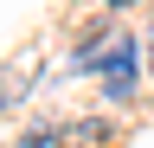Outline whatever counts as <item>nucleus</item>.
<instances>
[{
    "label": "nucleus",
    "instance_id": "nucleus-1",
    "mask_svg": "<svg viewBox=\"0 0 154 148\" xmlns=\"http://www.w3.org/2000/svg\"><path fill=\"white\" fill-rule=\"evenodd\" d=\"M32 84H38V52H26V58H13L0 71V109L19 103V90H32Z\"/></svg>",
    "mask_w": 154,
    "mask_h": 148
},
{
    "label": "nucleus",
    "instance_id": "nucleus-2",
    "mask_svg": "<svg viewBox=\"0 0 154 148\" xmlns=\"http://www.w3.org/2000/svg\"><path fill=\"white\" fill-rule=\"evenodd\" d=\"M109 7H128V0H109Z\"/></svg>",
    "mask_w": 154,
    "mask_h": 148
}]
</instances>
